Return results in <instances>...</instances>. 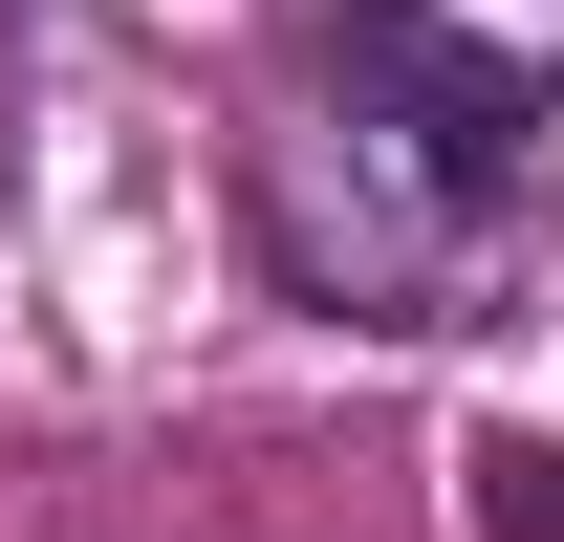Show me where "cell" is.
Wrapping results in <instances>:
<instances>
[{"mask_svg": "<svg viewBox=\"0 0 564 542\" xmlns=\"http://www.w3.org/2000/svg\"><path fill=\"white\" fill-rule=\"evenodd\" d=\"M369 22H391V0H369Z\"/></svg>", "mask_w": 564, "mask_h": 542, "instance_id": "cell-3", "label": "cell"}, {"mask_svg": "<svg viewBox=\"0 0 564 542\" xmlns=\"http://www.w3.org/2000/svg\"><path fill=\"white\" fill-rule=\"evenodd\" d=\"M391 22H413L456 87H499V109H543V87H564V0H391Z\"/></svg>", "mask_w": 564, "mask_h": 542, "instance_id": "cell-2", "label": "cell"}, {"mask_svg": "<svg viewBox=\"0 0 564 542\" xmlns=\"http://www.w3.org/2000/svg\"><path fill=\"white\" fill-rule=\"evenodd\" d=\"M261 196V261L326 304V326H499L521 261H543V152L499 87H456L413 22H369L348 66H304L239 152Z\"/></svg>", "mask_w": 564, "mask_h": 542, "instance_id": "cell-1", "label": "cell"}]
</instances>
